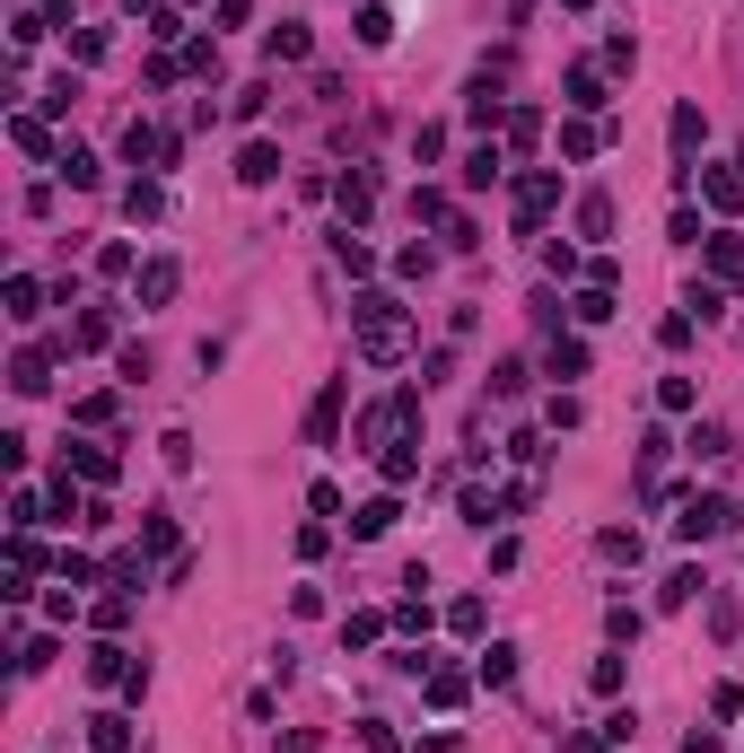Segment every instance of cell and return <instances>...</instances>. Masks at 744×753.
Instances as JSON below:
<instances>
[{"label": "cell", "instance_id": "9c48e42d", "mask_svg": "<svg viewBox=\"0 0 744 753\" xmlns=\"http://www.w3.org/2000/svg\"><path fill=\"white\" fill-rule=\"evenodd\" d=\"M176 289H184V263H176V254H149V263H140V307H167Z\"/></svg>", "mask_w": 744, "mask_h": 753}, {"label": "cell", "instance_id": "8d00e7d4", "mask_svg": "<svg viewBox=\"0 0 744 753\" xmlns=\"http://www.w3.org/2000/svg\"><path fill=\"white\" fill-rule=\"evenodd\" d=\"M683 307H692L701 325H719V316H727V289H719V280H692V298H683Z\"/></svg>", "mask_w": 744, "mask_h": 753}, {"label": "cell", "instance_id": "db71d44e", "mask_svg": "<svg viewBox=\"0 0 744 753\" xmlns=\"http://www.w3.org/2000/svg\"><path fill=\"white\" fill-rule=\"evenodd\" d=\"M376 630H385V623H376V614H351V623H342V648H369Z\"/></svg>", "mask_w": 744, "mask_h": 753}, {"label": "cell", "instance_id": "3957f363", "mask_svg": "<svg viewBox=\"0 0 744 753\" xmlns=\"http://www.w3.org/2000/svg\"><path fill=\"white\" fill-rule=\"evenodd\" d=\"M666 140H674V184H692V158H701V140H710V115L683 97V106H674V124H666Z\"/></svg>", "mask_w": 744, "mask_h": 753}, {"label": "cell", "instance_id": "816d5d0a", "mask_svg": "<svg viewBox=\"0 0 744 753\" xmlns=\"http://www.w3.org/2000/svg\"><path fill=\"white\" fill-rule=\"evenodd\" d=\"M491 394H525V360H499V369H491Z\"/></svg>", "mask_w": 744, "mask_h": 753}, {"label": "cell", "instance_id": "ee69618b", "mask_svg": "<svg viewBox=\"0 0 744 753\" xmlns=\"http://www.w3.org/2000/svg\"><path fill=\"white\" fill-rule=\"evenodd\" d=\"M657 403H666V412H692V403H701V385H692V376H666V385H657Z\"/></svg>", "mask_w": 744, "mask_h": 753}, {"label": "cell", "instance_id": "5b68a950", "mask_svg": "<svg viewBox=\"0 0 744 753\" xmlns=\"http://www.w3.org/2000/svg\"><path fill=\"white\" fill-rule=\"evenodd\" d=\"M727 526H736V508H727V500H683V517H674L683 543H719Z\"/></svg>", "mask_w": 744, "mask_h": 753}, {"label": "cell", "instance_id": "7dc6e473", "mask_svg": "<svg viewBox=\"0 0 744 753\" xmlns=\"http://www.w3.org/2000/svg\"><path fill=\"white\" fill-rule=\"evenodd\" d=\"M412 220H456V211H447V193H438V184H421V193H412Z\"/></svg>", "mask_w": 744, "mask_h": 753}, {"label": "cell", "instance_id": "6f0895ef", "mask_svg": "<svg viewBox=\"0 0 744 753\" xmlns=\"http://www.w3.org/2000/svg\"><path fill=\"white\" fill-rule=\"evenodd\" d=\"M254 18V0H220V26H246Z\"/></svg>", "mask_w": 744, "mask_h": 753}, {"label": "cell", "instance_id": "f546056e", "mask_svg": "<svg viewBox=\"0 0 744 753\" xmlns=\"http://www.w3.org/2000/svg\"><path fill=\"white\" fill-rule=\"evenodd\" d=\"M578 237H596V246L614 237V202H605V193H587V202H578Z\"/></svg>", "mask_w": 744, "mask_h": 753}, {"label": "cell", "instance_id": "52a82bcc", "mask_svg": "<svg viewBox=\"0 0 744 753\" xmlns=\"http://www.w3.org/2000/svg\"><path fill=\"white\" fill-rule=\"evenodd\" d=\"M701 263H710V280H719V289H736V280H744V237H736V229L701 237Z\"/></svg>", "mask_w": 744, "mask_h": 753}, {"label": "cell", "instance_id": "4316f807", "mask_svg": "<svg viewBox=\"0 0 744 753\" xmlns=\"http://www.w3.org/2000/svg\"><path fill=\"white\" fill-rule=\"evenodd\" d=\"M596 149H605V131L587 124V115H570V124H561V158H596Z\"/></svg>", "mask_w": 744, "mask_h": 753}, {"label": "cell", "instance_id": "ac0fdd59", "mask_svg": "<svg viewBox=\"0 0 744 753\" xmlns=\"http://www.w3.org/2000/svg\"><path fill=\"white\" fill-rule=\"evenodd\" d=\"M53 176H62L71 193H97V184H106V167H97L88 149H62V158H53Z\"/></svg>", "mask_w": 744, "mask_h": 753}, {"label": "cell", "instance_id": "f1b7e54d", "mask_svg": "<svg viewBox=\"0 0 744 753\" xmlns=\"http://www.w3.org/2000/svg\"><path fill=\"white\" fill-rule=\"evenodd\" d=\"M499 131H508V149H534V140H543V115H534V106H508Z\"/></svg>", "mask_w": 744, "mask_h": 753}, {"label": "cell", "instance_id": "94428289", "mask_svg": "<svg viewBox=\"0 0 744 753\" xmlns=\"http://www.w3.org/2000/svg\"><path fill=\"white\" fill-rule=\"evenodd\" d=\"M44 9H53V18H71V0H44Z\"/></svg>", "mask_w": 744, "mask_h": 753}, {"label": "cell", "instance_id": "e0dca14e", "mask_svg": "<svg viewBox=\"0 0 744 753\" xmlns=\"http://www.w3.org/2000/svg\"><path fill=\"white\" fill-rule=\"evenodd\" d=\"M692 184H710L719 211H744V167H692Z\"/></svg>", "mask_w": 744, "mask_h": 753}, {"label": "cell", "instance_id": "9f6ffc18", "mask_svg": "<svg viewBox=\"0 0 744 753\" xmlns=\"http://www.w3.org/2000/svg\"><path fill=\"white\" fill-rule=\"evenodd\" d=\"M280 753H325V728H289V736H280Z\"/></svg>", "mask_w": 744, "mask_h": 753}, {"label": "cell", "instance_id": "ab89813d", "mask_svg": "<svg viewBox=\"0 0 744 753\" xmlns=\"http://www.w3.org/2000/svg\"><path fill=\"white\" fill-rule=\"evenodd\" d=\"M692 596H701V570H692V561H683V570H674V579H666V587H657V605H692Z\"/></svg>", "mask_w": 744, "mask_h": 753}, {"label": "cell", "instance_id": "8992f818", "mask_svg": "<svg viewBox=\"0 0 744 753\" xmlns=\"http://www.w3.org/2000/svg\"><path fill=\"white\" fill-rule=\"evenodd\" d=\"M561 88H570V97H561L570 115H605V106H614V97H605V71H596V62H570V71H561Z\"/></svg>", "mask_w": 744, "mask_h": 753}, {"label": "cell", "instance_id": "ba28073f", "mask_svg": "<svg viewBox=\"0 0 744 753\" xmlns=\"http://www.w3.org/2000/svg\"><path fill=\"white\" fill-rule=\"evenodd\" d=\"M131 675H140V657H131L124 639H97V648H88V683H115V692H124Z\"/></svg>", "mask_w": 744, "mask_h": 753}, {"label": "cell", "instance_id": "ffe728a7", "mask_svg": "<svg viewBox=\"0 0 744 753\" xmlns=\"http://www.w3.org/2000/svg\"><path fill=\"white\" fill-rule=\"evenodd\" d=\"M272 176H280V149L272 140H246L237 149V184H272Z\"/></svg>", "mask_w": 744, "mask_h": 753}, {"label": "cell", "instance_id": "7402d4cb", "mask_svg": "<svg viewBox=\"0 0 744 753\" xmlns=\"http://www.w3.org/2000/svg\"><path fill=\"white\" fill-rule=\"evenodd\" d=\"M263 44H272V62H307V53H316V35H307L298 18H280V26L263 35Z\"/></svg>", "mask_w": 744, "mask_h": 753}, {"label": "cell", "instance_id": "c3c4849f", "mask_svg": "<svg viewBox=\"0 0 744 753\" xmlns=\"http://www.w3.org/2000/svg\"><path fill=\"white\" fill-rule=\"evenodd\" d=\"M692 325H701V316L683 307V316H666V325H657V342H666V351H683V342H692Z\"/></svg>", "mask_w": 744, "mask_h": 753}, {"label": "cell", "instance_id": "bcb514c9", "mask_svg": "<svg viewBox=\"0 0 744 753\" xmlns=\"http://www.w3.org/2000/svg\"><path fill=\"white\" fill-rule=\"evenodd\" d=\"M71 106H79V79H71V71H62V79H53V88H44V115H71Z\"/></svg>", "mask_w": 744, "mask_h": 753}, {"label": "cell", "instance_id": "91938a15", "mask_svg": "<svg viewBox=\"0 0 744 753\" xmlns=\"http://www.w3.org/2000/svg\"><path fill=\"white\" fill-rule=\"evenodd\" d=\"M570 753H614V745H605V728H596V736H570Z\"/></svg>", "mask_w": 744, "mask_h": 753}, {"label": "cell", "instance_id": "7a4b0ae2", "mask_svg": "<svg viewBox=\"0 0 744 753\" xmlns=\"http://www.w3.org/2000/svg\"><path fill=\"white\" fill-rule=\"evenodd\" d=\"M561 211V167H525L517 176V229H543Z\"/></svg>", "mask_w": 744, "mask_h": 753}, {"label": "cell", "instance_id": "6125c7cd", "mask_svg": "<svg viewBox=\"0 0 744 753\" xmlns=\"http://www.w3.org/2000/svg\"><path fill=\"white\" fill-rule=\"evenodd\" d=\"M561 9H596V0H561Z\"/></svg>", "mask_w": 744, "mask_h": 753}, {"label": "cell", "instance_id": "11a10c76", "mask_svg": "<svg viewBox=\"0 0 744 753\" xmlns=\"http://www.w3.org/2000/svg\"><path fill=\"white\" fill-rule=\"evenodd\" d=\"M605 630H614V648H621V639H639V605H614V614H605Z\"/></svg>", "mask_w": 744, "mask_h": 753}, {"label": "cell", "instance_id": "277c9868", "mask_svg": "<svg viewBox=\"0 0 744 753\" xmlns=\"http://www.w3.org/2000/svg\"><path fill=\"white\" fill-rule=\"evenodd\" d=\"M342 403H351V376H325V394L307 403V438H316V447L342 438Z\"/></svg>", "mask_w": 744, "mask_h": 753}, {"label": "cell", "instance_id": "83f0119b", "mask_svg": "<svg viewBox=\"0 0 744 753\" xmlns=\"http://www.w3.org/2000/svg\"><path fill=\"white\" fill-rule=\"evenodd\" d=\"M543 369H552V376H587V342H578V333H561V342L543 351Z\"/></svg>", "mask_w": 744, "mask_h": 753}, {"label": "cell", "instance_id": "cb8c5ba5", "mask_svg": "<svg viewBox=\"0 0 744 753\" xmlns=\"http://www.w3.org/2000/svg\"><path fill=\"white\" fill-rule=\"evenodd\" d=\"M570 316H578V325H605V316H614V280H587V289L570 298Z\"/></svg>", "mask_w": 744, "mask_h": 753}, {"label": "cell", "instance_id": "e575fe53", "mask_svg": "<svg viewBox=\"0 0 744 753\" xmlns=\"http://www.w3.org/2000/svg\"><path fill=\"white\" fill-rule=\"evenodd\" d=\"M333 263H342V272H351V280H369V272H376V254L360 246V237H351V229H342V237H333Z\"/></svg>", "mask_w": 744, "mask_h": 753}, {"label": "cell", "instance_id": "7c38bea8", "mask_svg": "<svg viewBox=\"0 0 744 753\" xmlns=\"http://www.w3.org/2000/svg\"><path fill=\"white\" fill-rule=\"evenodd\" d=\"M394 517H403V500H394V491H376V500L351 508V534H360V543H376V534H394Z\"/></svg>", "mask_w": 744, "mask_h": 753}, {"label": "cell", "instance_id": "680465c9", "mask_svg": "<svg viewBox=\"0 0 744 753\" xmlns=\"http://www.w3.org/2000/svg\"><path fill=\"white\" fill-rule=\"evenodd\" d=\"M683 753H719V736H710V728H692V736H683Z\"/></svg>", "mask_w": 744, "mask_h": 753}, {"label": "cell", "instance_id": "836d02e7", "mask_svg": "<svg viewBox=\"0 0 744 753\" xmlns=\"http://www.w3.org/2000/svg\"><path fill=\"white\" fill-rule=\"evenodd\" d=\"M360 44H394V9H385V0H369V9H360Z\"/></svg>", "mask_w": 744, "mask_h": 753}, {"label": "cell", "instance_id": "9a60e30c", "mask_svg": "<svg viewBox=\"0 0 744 753\" xmlns=\"http://www.w3.org/2000/svg\"><path fill=\"white\" fill-rule=\"evenodd\" d=\"M140 561H176V517L167 508H140Z\"/></svg>", "mask_w": 744, "mask_h": 753}, {"label": "cell", "instance_id": "8fae6325", "mask_svg": "<svg viewBox=\"0 0 744 753\" xmlns=\"http://www.w3.org/2000/svg\"><path fill=\"white\" fill-rule=\"evenodd\" d=\"M376 474H385V491H412V482H421V438H394V447L376 456Z\"/></svg>", "mask_w": 744, "mask_h": 753}, {"label": "cell", "instance_id": "4fadbf2b", "mask_svg": "<svg viewBox=\"0 0 744 753\" xmlns=\"http://www.w3.org/2000/svg\"><path fill=\"white\" fill-rule=\"evenodd\" d=\"M333 211H342V220H369V211H376V176H369V167H351V176L333 184Z\"/></svg>", "mask_w": 744, "mask_h": 753}, {"label": "cell", "instance_id": "d6986e66", "mask_svg": "<svg viewBox=\"0 0 744 753\" xmlns=\"http://www.w3.org/2000/svg\"><path fill=\"white\" fill-rule=\"evenodd\" d=\"M88 753H131V719L124 710H97V719H88Z\"/></svg>", "mask_w": 744, "mask_h": 753}, {"label": "cell", "instance_id": "b9f144b4", "mask_svg": "<svg viewBox=\"0 0 744 753\" xmlns=\"http://www.w3.org/2000/svg\"><path fill=\"white\" fill-rule=\"evenodd\" d=\"M360 745L369 753H403V736H394V719H360Z\"/></svg>", "mask_w": 744, "mask_h": 753}, {"label": "cell", "instance_id": "484cf974", "mask_svg": "<svg viewBox=\"0 0 744 753\" xmlns=\"http://www.w3.org/2000/svg\"><path fill=\"white\" fill-rule=\"evenodd\" d=\"M124 211H131V220H167V193H158L149 176H131V184H124Z\"/></svg>", "mask_w": 744, "mask_h": 753}, {"label": "cell", "instance_id": "7bdbcfd3", "mask_svg": "<svg viewBox=\"0 0 744 753\" xmlns=\"http://www.w3.org/2000/svg\"><path fill=\"white\" fill-rule=\"evenodd\" d=\"M44 26H53V18H44V9H18V18H9V44H18V53H26V44H35V35H44Z\"/></svg>", "mask_w": 744, "mask_h": 753}, {"label": "cell", "instance_id": "60d3db41", "mask_svg": "<svg viewBox=\"0 0 744 753\" xmlns=\"http://www.w3.org/2000/svg\"><path fill=\"white\" fill-rule=\"evenodd\" d=\"M394 272H403V280H429V272H438V246H403V254H394Z\"/></svg>", "mask_w": 744, "mask_h": 753}, {"label": "cell", "instance_id": "681fc988", "mask_svg": "<svg viewBox=\"0 0 744 753\" xmlns=\"http://www.w3.org/2000/svg\"><path fill=\"white\" fill-rule=\"evenodd\" d=\"M543 272H552V280H570V272H578V246H561V237H552V246H543Z\"/></svg>", "mask_w": 744, "mask_h": 753}, {"label": "cell", "instance_id": "2e32d148", "mask_svg": "<svg viewBox=\"0 0 744 753\" xmlns=\"http://www.w3.org/2000/svg\"><path fill=\"white\" fill-rule=\"evenodd\" d=\"M499 176H508V149H499V140H474V149H465V184L482 193V184H499Z\"/></svg>", "mask_w": 744, "mask_h": 753}, {"label": "cell", "instance_id": "d6a6232c", "mask_svg": "<svg viewBox=\"0 0 744 753\" xmlns=\"http://www.w3.org/2000/svg\"><path fill=\"white\" fill-rule=\"evenodd\" d=\"M429 623H438L429 596H403V605H394V630H403V639H429Z\"/></svg>", "mask_w": 744, "mask_h": 753}, {"label": "cell", "instance_id": "f907efd6", "mask_svg": "<svg viewBox=\"0 0 744 753\" xmlns=\"http://www.w3.org/2000/svg\"><path fill=\"white\" fill-rule=\"evenodd\" d=\"M710 719H744V683H719L710 692Z\"/></svg>", "mask_w": 744, "mask_h": 753}, {"label": "cell", "instance_id": "5bb4252c", "mask_svg": "<svg viewBox=\"0 0 744 753\" xmlns=\"http://www.w3.org/2000/svg\"><path fill=\"white\" fill-rule=\"evenodd\" d=\"M53 360H62V342H53V351H18V360H9V385H18V394H44V385H53Z\"/></svg>", "mask_w": 744, "mask_h": 753}, {"label": "cell", "instance_id": "44dd1931", "mask_svg": "<svg viewBox=\"0 0 744 753\" xmlns=\"http://www.w3.org/2000/svg\"><path fill=\"white\" fill-rule=\"evenodd\" d=\"M596 552H605V561H630V570H639V561H648V543H639V526H605V534H596Z\"/></svg>", "mask_w": 744, "mask_h": 753}, {"label": "cell", "instance_id": "603a6c76", "mask_svg": "<svg viewBox=\"0 0 744 753\" xmlns=\"http://www.w3.org/2000/svg\"><path fill=\"white\" fill-rule=\"evenodd\" d=\"M474 675H482V692H508V683H517V648H508V639L482 648V666H474Z\"/></svg>", "mask_w": 744, "mask_h": 753}, {"label": "cell", "instance_id": "4dcf8cb0", "mask_svg": "<svg viewBox=\"0 0 744 753\" xmlns=\"http://www.w3.org/2000/svg\"><path fill=\"white\" fill-rule=\"evenodd\" d=\"M447 623H456V639H482L491 605H482V596H456V605H447Z\"/></svg>", "mask_w": 744, "mask_h": 753}, {"label": "cell", "instance_id": "f35d334b", "mask_svg": "<svg viewBox=\"0 0 744 753\" xmlns=\"http://www.w3.org/2000/svg\"><path fill=\"white\" fill-rule=\"evenodd\" d=\"M692 456L719 465V456H727V429H719V421H692Z\"/></svg>", "mask_w": 744, "mask_h": 753}, {"label": "cell", "instance_id": "f5cc1de1", "mask_svg": "<svg viewBox=\"0 0 744 753\" xmlns=\"http://www.w3.org/2000/svg\"><path fill=\"white\" fill-rule=\"evenodd\" d=\"M131 623V587H124V596H106V605H97V630H124Z\"/></svg>", "mask_w": 744, "mask_h": 753}, {"label": "cell", "instance_id": "30bf717a", "mask_svg": "<svg viewBox=\"0 0 744 753\" xmlns=\"http://www.w3.org/2000/svg\"><path fill=\"white\" fill-rule=\"evenodd\" d=\"M482 675H465V666H429L421 675V692H429V710H465V692H474Z\"/></svg>", "mask_w": 744, "mask_h": 753}, {"label": "cell", "instance_id": "f6af8a7d", "mask_svg": "<svg viewBox=\"0 0 744 753\" xmlns=\"http://www.w3.org/2000/svg\"><path fill=\"white\" fill-rule=\"evenodd\" d=\"M543 421H552V429H578V421H587V403H578V394H552V403H543Z\"/></svg>", "mask_w": 744, "mask_h": 753}, {"label": "cell", "instance_id": "6da1fadb", "mask_svg": "<svg viewBox=\"0 0 744 753\" xmlns=\"http://www.w3.org/2000/svg\"><path fill=\"white\" fill-rule=\"evenodd\" d=\"M351 316H360V360L385 369V360H403V351H412V316H403V298L360 289V307H351Z\"/></svg>", "mask_w": 744, "mask_h": 753}, {"label": "cell", "instance_id": "d4e9b609", "mask_svg": "<svg viewBox=\"0 0 744 753\" xmlns=\"http://www.w3.org/2000/svg\"><path fill=\"white\" fill-rule=\"evenodd\" d=\"M106 342H115V316H106V307H88V316L71 325V351H106Z\"/></svg>", "mask_w": 744, "mask_h": 753}, {"label": "cell", "instance_id": "d590c367", "mask_svg": "<svg viewBox=\"0 0 744 753\" xmlns=\"http://www.w3.org/2000/svg\"><path fill=\"white\" fill-rule=\"evenodd\" d=\"M9 316H18V325H35V316H44V289H35V280H26V272H18V280H9Z\"/></svg>", "mask_w": 744, "mask_h": 753}, {"label": "cell", "instance_id": "74e56055", "mask_svg": "<svg viewBox=\"0 0 744 753\" xmlns=\"http://www.w3.org/2000/svg\"><path fill=\"white\" fill-rule=\"evenodd\" d=\"M71 474H88V482H115V456H106V447H88V438H79V447H71Z\"/></svg>", "mask_w": 744, "mask_h": 753}, {"label": "cell", "instance_id": "1f68e13d", "mask_svg": "<svg viewBox=\"0 0 744 753\" xmlns=\"http://www.w3.org/2000/svg\"><path fill=\"white\" fill-rule=\"evenodd\" d=\"M9 140H18L26 158H62V149H53V131L35 124V115H18V124H9Z\"/></svg>", "mask_w": 744, "mask_h": 753}]
</instances>
